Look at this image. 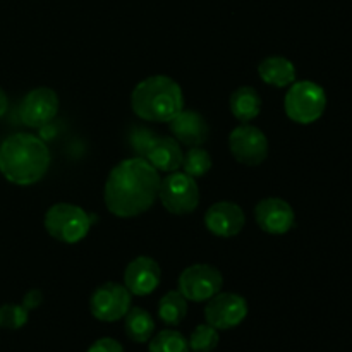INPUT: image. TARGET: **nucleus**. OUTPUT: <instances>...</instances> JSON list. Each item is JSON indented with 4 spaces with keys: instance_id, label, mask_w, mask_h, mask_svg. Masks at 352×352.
<instances>
[{
    "instance_id": "obj_26",
    "label": "nucleus",
    "mask_w": 352,
    "mask_h": 352,
    "mask_svg": "<svg viewBox=\"0 0 352 352\" xmlns=\"http://www.w3.org/2000/svg\"><path fill=\"white\" fill-rule=\"evenodd\" d=\"M86 352H124V347L116 339L103 337V339H98L96 342H93Z\"/></svg>"
},
{
    "instance_id": "obj_3",
    "label": "nucleus",
    "mask_w": 352,
    "mask_h": 352,
    "mask_svg": "<svg viewBox=\"0 0 352 352\" xmlns=\"http://www.w3.org/2000/svg\"><path fill=\"white\" fill-rule=\"evenodd\" d=\"M131 107L140 119L168 122L184 109V96L175 79L162 74L151 76L133 89Z\"/></svg>"
},
{
    "instance_id": "obj_27",
    "label": "nucleus",
    "mask_w": 352,
    "mask_h": 352,
    "mask_svg": "<svg viewBox=\"0 0 352 352\" xmlns=\"http://www.w3.org/2000/svg\"><path fill=\"white\" fill-rule=\"evenodd\" d=\"M41 302H43V294H41V291H38V289H31V291L23 298V306L28 311L36 309Z\"/></svg>"
},
{
    "instance_id": "obj_28",
    "label": "nucleus",
    "mask_w": 352,
    "mask_h": 352,
    "mask_svg": "<svg viewBox=\"0 0 352 352\" xmlns=\"http://www.w3.org/2000/svg\"><path fill=\"white\" fill-rule=\"evenodd\" d=\"M7 107H9V102H7V96L3 93V89L0 88V117H3V113L7 112Z\"/></svg>"
},
{
    "instance_id": "obj_12",
    "label": "nucleus",
    "mask_w": 352,
    "mask_h": 352,
    "mask_svg": "<svg viewBox=\"0 0 352 352\" xmlns=\"http://www.w3.org/2000/svg\"><path fill=\"white\" fill-rule=\"evenodd\" d=\"M254 220L263 232L282 236L294 227L296 215L285 199L267 198L261 199L254 208Z\"/></svg>"
},
{
    "instance_id": "obj_19",
    "label": "nucleus",
    "mask_w": 352,
    "mask_h": 352,
    "mask_svg": "<svg viewBox=\"0 0 352 352\" xmlns=\"http://www.w3.org/2000/svg\"><path fill=\"white\" fill-rule=\"evenodd\" d=\"M124 318H126V322H124L126 336L133 342L146 344L153 337L155 322L150 313L144 311L143 308H133L131 306V309L127 311V315Z\"/></svg>"
},
{
    "instance_id": "obj_23",
    "label": "nucleus",
    "mask_w": 352,
    "mask_h": 352,
    "mask_svg": "<svg viewBox=\"0 0 352 352\" xmlns=\"http://www.w3.org/2000/svg\"><path fill=\"white\" fill-rule=\"evenodd\" d=\"M219 330L213 329L212 325H198L192 330L189 337V351L192 352H212L219 346Z\"/></svg>"
},
{
    "instance_id": "obj_16",
    "label": "nucleus",
    "mask_w": 352,
    "mask_h": 352,
    "mask_svg": "<svg viewBox=\"0 0 352 352\" xmlns=\"http://www.w3.org/2000/svg\"><path fill=\"white\" fill-rule=\"evenodd\" d=\"M182 153L179 141L172 136H155L144 153V160L158 172H175L182 165Z\"/></svg>"
},
{
    "instance_id": "obj_21",
    "label": "nucleus",
    "mask_w": 352,
    "mask_h": 352,
    "mask_svg": "<svg viewBox=\"0 0 352 352\" xmlns=\"http://www.w3.org/2000/svg\"><path fill=\"white\" fill-rule=\"evenodd\" d=\"M148 352H189V342L177 330H162L150 339Z\"/></svg>"
},
{
    "instance_id": "obj_22",
    "label": "nucleus",
    "mask_w": 352,
    "mask_h": 352,
    "mask_svg": "<svg viewBox=\"0 0 352 352\" xmlns=\"http://www.w3.org/2000/svg\"><path fill=\"white\" fill-rule=\"evenodd\" d=\"M182 168L188 175L198 179L203 175L208 174V170L212 168V157H210L208 151L201 146H191L182 157Z\"/></svg>"
},
{
    "instance_id": "obj_14",
    "label": "nucleus",
    "mask_w": 352,
    "mask_h": 352,
    "mask_svg": "<svg viewBox=\"0 0 352 352\" xmlns=\"http://www.w3.org/2000/svg\"><path fill=\"white\" fill-rule=\"evenodd\" d=\"M162 270L150 256H138L124 272V285L133 296H148L160 285Z\"/></svg>"
},
{
    "instance_id": "obj_4",
    "label": "nucleus",
    "mask_w": 352,
    "mask_h": 352,
    "mask_svg": "<svg viewBox=\"0 0 352 352\" xmlns=\"http://www.w3.org/2000/svg\"><path fill=\"white\" fill-rule=\"evenodd\" d=\"M45 229L60 243L76 244L88 236L91 215L71 203H57L45 213Z\"/></svg>"
},
{
    "instance_id": "obj_25",
    "label": "nucleus",
    "mask_w": 352,
    "mask_h": 352,
    "mask_svg": "<svg viewBox=\"0 0 352 352\" xmlns=\"http://www.w3.org/2000/svg\"><path fill=\"white\" fill-rule=\"evenodd\" d=\"M155 136H157V134H155L153 131L146 129V127H134V129L131 131L129 144L131 148H133L134 153H136V157H144V153H146L148 146H150V143L153 141Z\"/></svg>"
},
{
    "instance_id": "obj_8",
    "label": "nucleus",
    "mask_w": 352,
    "mask_h": 352,
    "mask_svg": "<svg viewBox=\"0 0 352 352\" xmlns=\"http://www.w3.org/2000/svg\"><path fill=\"white\" fill-rule=\"evenodd\" d=\"M131 294L126 285L107 282L100 285L89 299V311L100 322H119L131 309Z\"/></svg>"
},
{
    "instance_id": "obj_7",
    "label": "nucleus",
    "mask_w": 352,
    "mask_h": 352,
    "mask_svg": "<svg viewBox=\"0 0 352 352\" xmlns=\"http://www.w3.org/2000/svg\"><path fill=\"white\" fill-rule=\"evenodd\" d=\"M223 285V277L219 268L206 263L191 265L179 275L177 291L188 301L206 302L220 292Z\"/></svg>"
},
{
    "instance_id": "obj_1",
    "label": "nucleus",
    "mask_w": 352,
    "mask_h": 352,
    "mask_svg": "<svg viewBox=\"0 0 352 352\" xmlns=\"http://www.w3.org/2000/svg\"><path fill=\"white\" fill-rule=\"evenodd\" d=\"M160 172L144 158L119 162L110 170L103 189L107 210L119 219H133L155 205L160 191Z\"/></svg>"
},
{
    "instance_id": "obj_20",
    "label": "nucleus",
    "mask_w": 352,
    "mask_h": 352,
    "mask_svg": "<svg viewBox=\"0 0 352 352\" xmlns=\"http://www.w3.org/2000/svg\"><path fill=\"white\" fill-rule=\"evenodd\" d=\"M188 315V299L179 291H168L158 302V318L168 327H175Z\"/></svg>"
},
{
    "instance_id": "obj_2",
    "label": "nucleus",
    "mask_w": 352,
    "mask_h": 352,
    "mask_svg": "<svg viewBox=\"0 0 352 352\" xmlns=\"http://www.w3.org/2000/svg\"><path fill=\"white\" fill-rule=\"evenodd\" d=\"M50 162V150L34 134H12L0 144V174L12 184L31 186L41 181Z\"/></svg>"
},
{
    "instance_id": "obj_13",
    "label": "nucleus",
    "mask_w": 352,
    "mask_h": 352,
    "mask_svg": "<svg viewBox=\"0 0 352 352\" xmlns=\"http://www.w3.org/2000/svg\"><path fill=\"white\" fill-rule=\"evenodd\" d=\"M246 217L243 208L232 201H219L205 213V226L213 236L234 237L244 229Z\"/></svg>"
},
{
    "instance_id": "obj_5",
    "label": "nucleus",
    "mask_w": 352,
    "mask_h": 352,
    "mask_svg": "<svg viewBox=\"0 0 352 352\" xmlns=\"http://www.w3.org/2000/svg\"><path fill=\"white\" fill-rule=\"evenodd\" d=\"M284 109L292 122L305 126L316 122L327 109L325 89L313 81L292 82L285 95Z\"/></svg>"
},
{
    "instance_id": "obj_24",
    "label": "nucleus",
    "mask_w": 352,
    "mask_h": 352,
    "mask_svg": "<svg viewBox=\"0 0 352 352\" xmlns=\"http://www.w3.org/2000/svg\"><path fill=\"white\" fill-rule=\"evenodd\" d=\"M28 318H30V311L23 305L0 306V329L19 330L26 325Z\"/></svg>"
},
{
    "instance_id": "obj_18",
    "label": "nucleus",
    "mask_w": 352,
    "mask_h": 352,
    "mask_svg": "<svg viewBox=\"0 0 352 352\" xmlns=\"http://www.w3.org/2000/svg\"><path fill=\"white\" fill-rule=\"evenodd\" d=\"M229 107L232 116L243 124L256 119L261 112V96L251 86H241L230 95Z\"/></svg>"
},
{
    "instance_id": "obj_9",
    "label": "nucleus",
    "mask_w": 352,
    "mask_h": 352,
    "mask_svg": "<svg viewBox=\"0 0 352 352\" xmlns=\"http://www.w3.org/2000/svg\"><path fill=\"white\" fill-rule=\"evenodd\" d=\"M248 302L234 292H219L206 301L205 320L217 330L236 329L246 320Z\"/></svg>"
},
{
    "instance_id": "obj_6",
    "label": "nucleus",
    "mask_w": 352,
    "mask_h": 352,
    "mask_svg": "<svg viewBox=\"0 0 352 352\" xmlns=\"http://www.w3.org/2000/svg\"><path fill=\"white\" fill-rule=\"evenodd\" d=\"M158 198L164 208L172 215H189L199 205V189L196 179L186 172H170V175L160 182Z\"/></svg>"
},
{
    "instance_id": "obj_17",
    "label": "nucleus",
    "mask_w": 352,
    "mask_h": 352,
    "mask_svg": "<svg viewBox=\"0 0 352 352\" xmlns=\"http://www.w3.org/2000/svg\"><path fill=\"white\" fill-rule=\"evenodd\" d=\"M258 74L261 81L275 88H285V86L296 82V67L289 58L285 57H268L258 65Z\"/></svg>"
},
{
    "instance_id": "obj_10",
    "label": "nucleus",
    "mask_w": 352,
    "mask_h": 352,
    "mask_svg": "<svg viewBox=\"0 0 352 352\" xmlns=\"http://www.w3.org/2000/svg\"><path fill=\"white\" fill-rule=\"evenodd\" d=\"M229 148L232 157L239 164L256 167L268 157V140L258 127L243 124L236 127L229 136Z\"/></svg>"
},
{
    "instance_id": "obj_11",
    "label": "nucleus",
    "mask_w": 352,
    "mask_h": 352,
    "mask_svg": "<svg viewBox=\"0 0 352 352\" xmlns=\"http://www.w3.org/2000/svg\"><path fill=\"white\" fill-rule=\"evenodd\" d=\"M58 112V96L50 88H34L24 96L19 117L28 127L41 129L55 119Z\"/></svg>"
},
{
    "instance_id": "obj_15",
    "label": "nucleus",
    "mask_w": 352,
    "mask_h": 352,
    "mask_svg": "<svg viewBox=\"0 0 352 352\" xmlns=\"http://www.w3.org/2000/svg\"><path fill=\"white\" fill-rule=\"evenodd\" d=\"M172 138L186 146H201L210 136V127L205 117L196 110L182 109L172 120H168Z\"/></svg>"
}]
</instances>
